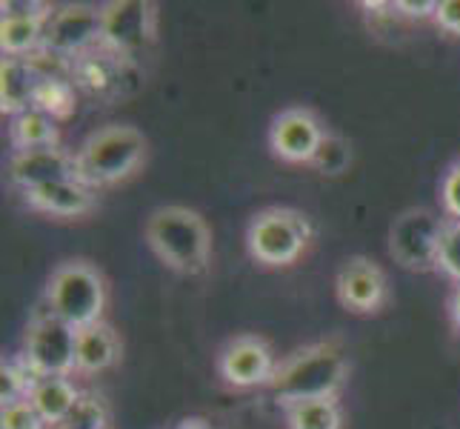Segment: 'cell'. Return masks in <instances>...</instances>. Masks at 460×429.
Listing matches in <instances>:
<instances>
[{"mask_svg":"<svg viewBox=\"0 0 460 429\" xmlns=\"http://www.w3.org/2000/svg\"><path fill=\"white\" fill-rule=\"evenodd\" d=\"M58 429H109L106 401L94 392H81V398H77L75 409L69 412V418Z\"/></svg>","mask_w":460,"mask_h":429,"instance_id":"22","label":"cell"},{"mask_svg":"<svg viewBox=\"0 0 460 429\" xmlns=\"http://www.w3.org/2000/svg\"><path fill=\"white\" fill-rule=\"evenodd\" d=\"M9 140L14 152H31V149H52L58 147V121L46 115L43 109H23L9 123Z\"/></svg>","mask_w":460,"mask_h":429,"instance_id":"18","label":"cell"},{"mask_svg":"<svg viewBox=\"0 0 460 429\" xmlns=\"http://www.w3.org/2000/svg\"><path fill=\"white\" fill-rule=\"evenodd\" d=\"M289 429H341V407L338 398L300 401L287 407Z\"/></svg>","mask_w":460,"mask_h":429,"instance_id":"20","label":"cell"},{"mask_svg":"<svg viewBox=\"0 0 460 429\" xmlns=\"http://www.w3.org/2000/svg\"><path fill=\"white\" fill-rule=\"evenodd\" d=\"M40 75L29 58H4L0 63V109L4 115H21L23 109L35 106Z\"/></svg>","mask_w":460,"mask_h":429,"instance_id":"15","label":"cell"},{"mask_svg":"<svg viewBox=\"0 0 460 429\" xmlns=\"http://www.w3.org/2000/svg\"><path fill=\"white\" fill-rule=\"evenodd\" d=\"M146 138L135 126H103L75 152V181L89 189L115 186L144 166Z\"/></svg>","mask_w":460,"mask_h":429,"instance_id":"3","label":"cell"},{"mask_svg":"<svg viewBox=\"0 0 460 429\" xmlns=\"http://www.w3.org/2000/svg\"><path fill=\"white\" fill-rule=\"evenodd\" d=\"M23 201L29 210L52 215V218H84L94 210V189L84 186L81 181H55L23 192Z\"/></svg>","mask_w":460,"mask_h":429,"instance_id":"14","label":"cell"},{"mask_svg":"<svg viewBox=\"0 0 460 429\" xmlns=\"http://www.w3.org/2000/svg\"><path fill=\"white\" fill-rule=\"evenodd\" d=\"M449 317H452V326L460 335V283L455 286V292L449 295Z\"/></svg>","mask_w":460,"mask_h":429,"instance_id":"30","label":"cell"},{"mask_svg":"<svg viewBox=\"0 0 460 429\" xmlns=\"http://www.w3.org/2000/svg\"><path fill=\"white\" fill-rule=\"evenodd\" d=\"M440 201H443V212L449 215V220H460V161L452 164L447 178H443Z\"/></svg>","mask_w":460,"mask_h":429,"instance_id":"26","label":"cell"},{"mask_svg":"<svg viewBox=\"0 0 460 429\" xmlns=\"http://www.w3.org/2000/svg\"><path fill=\"white\" fill-rule=\"evenodd\" d=\"M309 166H314L323 178H341V174L349 172V166H352V147H349L346 138H341L335 132H326Z\"/></svg>","mask_w":460,"mask_h":429,"instance_id":"21","label":"cell"},{"mask_svg":"<svg viewBox=\"0 0 460 429\" xmlns=\"http://www.w3.org/2000/svg\"><path fill=\"white\" fill-rule=\"evenodd\" d=\"M312 241L309 218L289 206H269L249 220V255L263 266H292Z\"/></svg>","mask_w":460,"mask_h":429,"instance_id":"5","label":"cell"},{"mask_svg":"<svg viewBox=\"0 0 460 429\" xmlns=\"http://www.w3.org/2000/svg\"><path fill=\"white\" fill-rule=\"evenodd\" d=\"M46 304L75 329L101 324L106 309V281L89 261H66L49 278Z\"/></svg>","mask_w":460,"mask_h":429,"instance_id":"4","label":"cell"},{"mask_svg":"<svg viewBox=\"0 0 460 429\" xmlns=\"http://www.w3.org/2000/svg\"><path fill=\"white\" fill-rule=\"evenodd\" d=\"M52 6L46 4H18V0H6L4 18H49Z\"/></svg>","mask_w":460,"mask_h":429,"instance_id":"29","label":"cell"},{"mask_svg":"<svg viewBox=\"0 0 460 429\" xmlns=\"http://www.w3.org/2000/svg\"><path fill=\"white\" fill-rule=\"evenodd\" d=\"M338 290V300L355 315H372L380 307L386 304L389 286H386V275L375 261L355 255L349 258L335 281Z\"/></svg>","mask_w":460,"mask_h":429,"instance_id":"12","label":"cell"},{"mask_svg":"<svg viewBox=\"0 0 460 429\" xmlns=\"http://www.w3.org/2000/svg\"><path fill=\"white\" fill-rule=\"evenodd\" d=\"M49 18H4L0 21V46L9 58H29L40 52L43 31Z\"/></svg>","mask_w":460,"mask_h":429,"instance_id":"19","label":"cell"},{"mask_svg":"<svg viewBox=\"0 0 460 429\" xmlns=\"http://www.w3.org/2000/svg\"><path fill=\"white\" fill-rule=\"evenodd\" d=\"M77 398H81V389L63 375H43L29 392L31 407L40 412V418L52 429H58L63 421L69 418V412L75 409Z\"/></svg>","mask_w":460,"mask_h":429,"instance_id":"17","label":"cell"},{"mask_svg":"<svg viewBox=\"0 0 460 429\" xmlns=\"http://www.w3.org/2000/svg\"><path fill=\"white\" fill-rule=\"evenodd\" d=\"M101 43V9L92 6H60L52 9L43 31V52L60 60L81 58Z\"/></svg>","mask_w":460,"mask_h":429,"instance_id":"9","label":"cell"},{"mask_svg":"<svg viewBox=\"0 0 460 429\" xmlns=\"http://www.w3.org/2000/svg\"><path fill=\"white\" fill-rule=\"evenodd\" d=\"M157 12L146 0H112L101 6V46L115 55L144 52L155 40Z\"/></svg>","mask_w":460,"mask_h":429,"instance_id":"8","label":"cell"},{"mask_svg":"<svg viewBox=\"0 0 460 429\" xmlns=\"http://www.w3.org/2000/svg\"><path fill=\"white\" fill-rule=\"evenodd\" d=\"M146 244L172 273L200 275L212 261V232L186 206H161L146 220Z\"/></svg>","mask_w":460,"mask_h":429,"instance_id":"2","label":"cell"},{"mask_svg":"<svg viewBox=\"0 0 460 429\" xmlns=\"http://www.w3.org/2000/svg\"><path fill=\"white\" fill-rule=\"evenodd\" d=\"M69 178H75V155H69L60 147L14 152L9 161V181L18 189H23V192Z\"/></svg>","mask_w":460,"mask_h":429,"instance_id":"13","label":"cell"},{"mask_svg":"<svg viewBox=\"0 0 460 429\" xmlns=\"http://www.w3.org/2000/svg\"><path fill=\"white\" fill-rule=\"evenodd\" d=\"M435 23L447 31V35L460 38V0H440L435 12Z\"/></svg>","mask_w":460,"mask_h":429,"instance_id":"27","label":"cell"},{"mask_svg":"<svg viewBox=\"0 0 460 429\" xmlns=\"http://www.w3.org/2000/svg\"><path fill=\"white\" fill-rule=\"evenodd\" d=\"M46 424L40 418V412L31 407V401H18L12 407H0V429H46Z\"/></svg>","mask_w":460,"mask_h":429,"instance_id":"25","label":"cell"},{"mask_svg":"<svg viewBox=\"0 0 460 429\" xmlns=\"http://www.w3.org/2000/svg\"><path fill=\"white\" fill-rule=\"evenodd\" d=\"M438 269L455 283H460V220H447V229H443V241H440V258Z\"/></svg>","mask_w":460,"mask_h":429,"instance_id":"24","label":"cell"},{"mask_svg":"<svg viewBox=\"0 0 460 429\" xmlns=\"http://www.w3.org/2000/svg\"><path fill=\"white\" fill-rule=\"evenodd\" d=\"M220 378L234 389H252V387H269L275 378V355L263 338L241 335L224 346V353L217 358Z\"/></svg>","mask_w":460,"mask_h":429,"instance_id":"11","label":"cell"},{"mask_svg":"<svg viewBox=\"0 0 460 429\" xmlns=\"http://www.w3.org/2000/svg\"><path fill=\"white\" fill-rule=\"evenodd\" d=\"M349 378V363L335 341H321L283 358L269 389L283 407L317 398H335Z\"/></svg>","mask_w":460,"mask_h":429,"instance_id":"1","label":"cell"},{"mask_svg":"<svg viewBox=\"0 0 460 429\" xmlns=\"http://www.w3.org/2000/svg\"><path fill=\"white\" fill-rule=\"evenodd\" d=\"M35 109H43L46 115L60 118L72 109V86L60 77H40Z\"/></svg>","mask_w":460,"mask_h":429,"instance_id":"23","label":"cell"},{"mask_svg":"<svg viewBox=\"0 0 460 429\" xmlns=\"http://www.w3.org/2000/svg\"><path fill=\"white\" fill-rule=\"evenodd\" d=\"M447 220L429 210H406L394 218L389 229V255L411 273H432L438 269L440 241Z\"/></svg>","mask_w":460,"mask_h":429,"instance_id":"6","label":"cell"},{"mask_svg":"<svg viewBox=\"0 0 460 429\" xmlns=\"http://www.w3.org/2000/svg\"><path fill=\"white\" fill-rule=\"evenodd\" d=\"M394 9H398L403 18H411V21H435V12H438V4H432V0H398L394 4Z\"/></svg>","mask_w":460,"mask_h":429,"instance_id":"28","label":"cell"},{"mask_svg":"<svg viewBox=\"0 0 460 429\" xmlns=\"http://www.w3.org/2000/svg\"><path fill=\"white\" fill-rule=\"evenodd\" d=\"M120 361V341L112 326L92 324L86 329H77V346H75V372L98 375Z\"/></svg>","mask_w":460,"mask_h":429,"instance_id":"16","label":"cell"},{"mask_svg":"<svg viewBox=\"0 0 460 429\" xmlns=\"http://www.w3.org/2000/svg\"><path fill=\"white\" fill-rule=\"evenodd\" d=\"M326 130L312 109H283L269 126V149L283 164H312Z\"/></svg>","mask_w":460,"mask_h":429,"instance_id":"10","label":"cell"},{"mask_svg":"<svg viewBox=\"0 0 460 429\" xmlns=\"http://www.w3.org/2000/svg\"><path fill=\"white\" fill-rule=\"evenodd\" d=\"M75 346L77 329L58 317L52 309H46L31 317L21 355L31 363V370L38 375L69 378L75 372Z\"/></svg>","mask_w":460,"mask_h":429,"instance_id":"7","label":"cell"}]
</instances>
